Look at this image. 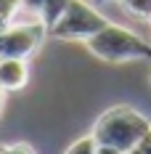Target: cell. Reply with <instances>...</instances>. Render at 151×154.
Instances as JSON below:
<instances>
[{
	"instance_id": "6da1fadb",
	"label": "cell",
	"mask_w": 151,
	"mask_h": 154,
	"mask_svg": "<svg viewBox=\"0 0 151 154\" xmlns=\"http://www.w3.org/2000/svg\"><path fill=\"white\" fill-rule=\"evenodd\" d=\"M151 133V120H146L133 106H114L104 112L93 125V138L106 146H117L122 152H130L140 138Z\"/></svg>"
},
{
	"instance_id": "7a4b0ae2",
	"label": "cell",
	"mask_w": 151,
	"mask_h": 154,
	"mask_svg": "<svg viewBox=\"0 0 151 154\" xmlns=\"http://www.w3.org/2000/svg\"><path fill=\"white\" fill-rule=\"evenodd\" d=\"M90 53H95L104 61H130V59H151V43L143 40L127 27L119 24H106L104 29H98L93 37L85 40Z\"/></svg>"
},
{
	"instance_id": "3957f363",
	"label": "cell",
	"mask_w": 151,
	"mask_h": 154,
	"mask_svg": "<svg viewBox=\"0 0 151 154\" xmlns=\"http://www.w3.org/2000/svg\"><path fill=\"white\" fill-rule=\"evenodd\" d=\"M106 24L109 19L88 0H69V5L64 8L59 21L48 29V35H53L56 40H88Z\"/></svg>"
},
{
	"instance_id": "277c9868",
	"label": "cell",
	"mask_w": 151,
	"mask_h": 154,
	"mask_svg": "<svg viewBox=\"0 0 151 154\" xmlns=\"http://www.w3.org/2000/svg\"><path fill=\"white\" fill-rule=\"evenodd\" d=\"M45 35H48V27L40 19H35V16L29 21H24V24H16L14 21L11 27H5L0 32V59L3 56L29 59L32 53L43 45Z\"/></svg>"
},
{
	"instance_id": "5b68a950",
	"label": "cell",
	"mask_w": 151,
	"mask_h": 154,
	"mask_svg": "<svg viewBox=\"0 0 151 154\" xmlns=\"http://www.w3.org/2000/svg\"><path fill=\"white\" fill-rule=\"evenodd\" d=\"M29 80V66L27 59H14V56H3L0 59V85L3 91H21Z\"/></svg>"
},
{
	"instance_id": "8992f818",
	"label": "cell",
	"mask_w": 151,
	"mask_h": 154,
	"mask_svg": "<svg viewBox=\"0 0 151 154\" xmlns=\"http://www.w3.org/2000/svg\"><path fill=\"white\" fill-rule=\"evenodd\" d=\"M66 5H69V0H45V3H43V8H40V16H37V19L45 24L48 29H50V27L59 21V16L64 14V8H66Z\"/></svg>"
},
{
	"instance_id": "52a82bcc",
	"label": "cell",
	"mask_w": 151,
	"mask_h": 154,
	"mask_svg": "<svg viewBox=\"0 0 151 154\" xmlns=\"http://www.w3.org/2000/svg\"><path fill=\"white\" fill-rule=\"evenodd\" d=\"M21 11H24L21 8V0H0V32L5 29V27H11Z\"/></svg>"
},
{
	"instance_id": "ba28073f",
	"label": "cell",
	"mask_w": 151,
	"mask_h": 154,
	"mask_svg": "<svg viewBox=\"0 0 151 154\" xmlns=\"http://www.w3.org/2000/svg\"><path fill=\"white\" fill-rule=\"evenodd\" d=\"M117 3H119L127 14L151 21V0H117Z\"/></svg>"
},
{
	"instance_id": "9c48e42d",
	"label": "cell",
	"mask_w": 151,
	"mask_h": 154,
	"mask_svg": "<svg viewBox=\"0 0 151 154\" xmlns=\"http://www.w3.org/2000/svg\"><path fill=\"white\" fill-rule=\"evenodd\" d=\"M95 152H98V141L93 138V133H90V136H82V138H77L64 154H95Z\"/></svg>"
},
{
	"instance_id": "30bf717a",
	"label": "cell",
	"mask_w": 151,
	"mask_h": 154,
	"mask_svg": "<svg viewBox=\"0 0 151 154\" xmlns=\"http://www.w3.org/2000/svg\"><path fill=\"white\" fill-rule=\"evenodd\" d=\"M43 3H45V0H21V8H24L29 16L37 19V16H40V8H43Z\"/></svg>"
},
{
	"instance_id": "8fae6325",
	"label": "cell",
	"mask_w": 151,
	"mask_h": 154,
	"mask_svg": "<svg viewBox=\"0 0 151 154\" xmlns=\"http://www.w3.org/2000/svg\"><path fill=\"white\" fill-rule=\"evenodd\" d=\"M127 154H151V133L146 136V138H140V141H138V143H135V146H133Z\"/></svg>"
},
{
	"instance_id": "7c38bea8",
	"label": "cell",
	"mask_w": 151,
	"mask_h": 154,
	"mask_svg": "<svg viewBox=\"0 0 151 154\" xmlns=\"http://www.w3.org/2000/svg\"><path fill=\"white\" fill-rule=\"evenodd\" d=\"M8 154H35L29 143H8Z\"/></svg>"
},
{
	"instance_id": "4fadbf2b",
	"label": "cell",
	"mask_w": 151,
	"mask_h": 154,
	"mask_svg": "<svg viewBox=\"0 0 151 154\" xmlns=\"http://www.w3.org/2000/svg\"><path fill=\"white\" fill-rule=\"evenodd\" d=\"M95 154H127L122 152V149H117V146H106V143H98V152Z\"/></svg>"
},
{
	"instance_id": "5bb4252c",
	"label": "cell",
	"mask_w": 151,
	"mask_h": 154,
	"mask_svg": "<svg viewBox=\"0 0 151 154\" xmlns=\"http://www.w3.org/2000/svg\"><path fill=\"white\" fill-rule=\"evenodd\" d=\"M3 101H5V91H3V85H0V112H3Z\"/></svg>"
},
{
	"instance_id": "9a60e30c",
	"label": "cell",
	"mask_w": 151,
	"mask_h": 154,
	"mask_svg": "<svg viewBox=\"0 0 151 154\" xmlns=\"http://www.w3.org/2000/svg\"><path fill=\"white\" fill-rule=\"evenodd\" d=\"M0 154H8V146H0Z\"/></svg>"
},
{
	"instance_id": "2e32d148",
	"label": "cell",
	"mask_w": 151,
	"mask_h": 154,
	"mask_svg": "<svg viewBox=\"0 0 151 154\" xmlns=\"http://www.w3.org/2000/svg\"><path fill=\"white\" fill-rule=\"evenodd\" d=\"M98 3H109V0H98Z\"/></svg>"
}]
</instances>
